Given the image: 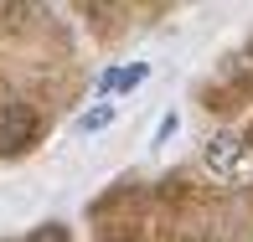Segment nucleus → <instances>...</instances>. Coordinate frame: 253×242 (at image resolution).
Segmentation results:
<instances>
[{
	"mask_svg": "<svg viewBox=\"0 0 253 242\" xmlns=\"http://www.w3.org/2000/svg\"><path fill=\"white\" fill-rule=\"evenodd\" d=\"M31 139H37V108L21 98L0 103V155H21Z\"/></svg>",
	"mask_w": 253,
	"mask_h": 242,
	"instance_id": "f257e3e1",
	"label": "nucleus"
},
{
	"mask_svg": "<svg viewBox=\"0 0 253 242\" xmlns=\"http://www.w3.org/2000/svg\"><path fill=\"white\" fill-rule=\"evenodd\" d=\"M243 160H248V144L238 139L233 129H227V134H212V139H207V149H202V165L212 170L217 180H233L238 170H243Z\"/></svg>",
	"mask_w": 253,
	"mask_h": 242,
	"instance_id": "f03ea898",
	"label": "nucleus"
},
{
	"mask_svg": "<svg viewBox=\"0 0 253 242\" xmlns=\"http://www.w3.org/2000/svg\"><path fill=\"white\" fill-rule=\"evenodd\" d=\"M145 77H150V67H145V62H129V67H109V72L98 77V93H124V88H140Z\"/></svg>",
	"mask_w": 253,
	"mask_h": 242,
	"instance_id": "7ed1b4c3",
	"label": "nucleus"
},
{
	"mask_svg": "<svg viewBox=\"0 0 253 242\" xmlns=\"http://www.w3.org/2000/svg\"><path fill=\"white\" fill-rule=\"evenodd\" d=\"M103 124H114V103H98L93 113H83V119H78V134H98Z\"/></svg>",
	"mask_w": 253,
	"mask_h": 242,
	"instance_id": "20e7f679",
	"label": "nucleus"
},
{
	"mask_svg": "<svg viewBox=\"0 0 253 242\" xmlns=\"http://www.w3.org/2000/svg\"><path fill=\"white\" fill-rule=\"evenodd\" d=\"M176 129H181V119H176V113H166V119H160V129H155V144H166Z\"/></svg>",
	"mask_w": 253,
	"mask_h": 242,
	"instance_id": "39448f33",
	"label": "nucleus"
},
{
	"mask_svg": "<svg viewBox=\"0 0 253 242\" xmlns=\"http://www.w3.org/2000/svg\"><path fill=\"white\" fill-rule=\"evenodd\" d=\"M31 242H67V232H62V227H42Z\"/></svg>",
	"mask_w": 253,
	"mask_h": 242,
	"instance_id": "423d86ee",
	"label": "nucleus"
}]
</instances>
